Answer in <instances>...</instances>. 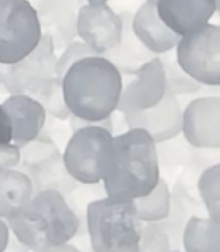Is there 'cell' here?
Returning a JSON list of instances; mask_svg holds the SVG:
<instances>
[{
  "instance_id": "obj_9",
  "label": "cell",
  "mask_w": 220,
  "mask_h": 252,
  "mask_svg": "<svg viewBox=\"0 0 220 252\" xmlns=\"http://www.w3.org/2000/svg\"><path fill=\"white\" fill-rule=\"evenodd\" d=\"M122 19L107 3H83L77 12V38L93 53L104 55L117 45Z\"/></svg>"
},
{
  "instance_id": "obj_19",
  "label": "cell",
  "mask_w": 220,
  "mask_h": 252,
  "mask_svg": "<svg viewBox=\"0 0 220 252\" xmlns=\"http://www.w3.org/2000/svg\"><path fill=\"white\" fill-rule=\"evenodd\" d=\"M183 244L186 252H220V221L210 216H193L184 228Z\"/></svg>"
},
{
  "instance_id": "obj_14",
  "label": "cell",
  "mask_w": 220,
  "mask_h": 252,
  "mask_svg": "<svg viewBox=\"0 0 220 252\" xmlns=\"http://www.w3.org/2000/svg\"><path fill=\"white\" fill-rule=\"evenodd\" d=\"M83 0H47L38 12L41 34H47L55 52L77 38V12Z\"/></svg>"
},
{
  "instance_id": "obj_4",
  "label": "cell",
  "mask_w": 220,
  "mask_h": 252,
  "mask_svg": "<svg viewBox=\"0 0 220 252\" xmlns=\"http://www.w3.org/2000/svg\"><path fill=\"white\" fill-rule=\"evenodd\" d=\"M73 136L62 153V165L67 175L79 184H98L104 179L105 168L113 144V120H84L69 115Z\"/></svg>"
},
{
  "instance_id": "obj_26",
  "label": "cell",
  "mask_w": 220,
  "mask_h": 252,
  "mask_svg": "<svg viewBox=\"0 0 220 252\" xmlns=\"http://www.w3.org/2000/svg\"><path fill=\"white\" fill-rule=\"evenodd\" d=\"M21 165V150L17 144H0V168H17Z\"/></svg>"
},
{
  "instance_id": "obj_8",
  "label": "cell",
  "mask_w": 220,
  "mask_h": 252,
  "mask_svg": "<svg viewBox=\"0 0 220 252\" xmlns=\"http://www.w3.org/2000/svg\"><path fill=\"white\" fill-rule=\"evenodd\" d=\"M57 55L50 38L41 34L38 45L19 62L7 67L2 88L9 94H28L33 98L50 79L57 77Z\"/></svg>"
},
{
  "instance_id": "obj_7",
  "label": "cell",
  "mask_w": 220,
  "mask_h": 252,
  "mask_svg": "<svg viewBox=\"0 0 220 252\" xmlns=\"http://www.w3.org/2000/svg\"><path fill=\"white\" fill-rule=\"evenodd\" d=\"M176 62L201 86L220 84V28L205 24L203 28L179 36L176 43Z\"/></svg>"
},
{
  "instance_id": "obj_23",
  "label": "cell",
  "mask_w": 220,
  "mask_h": 252,
  "mask_svg": "<svg viewBox=\"0 0 220 252\" xmlns=\"http://www.w3.org/2000/svg\"><path fill=\"white\" fill-rule=\"evenodd\" d=\"M164 74H165V93L167 94H187V93H194L201 88V84L196 79L186 74L183 69L179 67V63L176 60H164Z\"/></svg>"
},
{
  "instance_id": "obj_6",
  "label": "cell",
  "mask_w": 220,
  "mask_h": 252,
  "mask_svg": "<svg viewBox=\"0 0 220 252\" xmlns=\"http://www.w3.org/2000/svg\"><path fill=\"white\" fill-rule=\"evenodd\" d=\"M40 38L38 12L28 0H0V63L19 62Z\"/></svg>"
},
{
  "instance_id": "obj_31",
  "label": "cell",
  "mask_w": 220,
  "mask_h": 252,
  "mask_svg": "<svg viewBox=\"0 0 220 252\" xmlns=\"http://www.w3.org/2000/svg\"><path fill=\"white\" fill-rule=\"evenodd\" d=\"M7 67H9V65H5V63H0V88H2V84H3V79H5Z\"/></svg>"
},
{
  "instance_id": "obj_28",
  "label": "cell",
  "mask_w": 220,
  "mask_h": 252,
  "mask_svg": "<svg viewBox=\"0 0 220 252\" xmlns=\"http://www.w3.org/2000/svg\"><path fill=\"white\" fill-rule=\"evenodd\" d=\"M9 240H10V230L7 226L5 220L0 218V252H5V249L9 247Z\"/></svg>"
},
{
  "instance_id": "obj_29",
  "label": "cell",
  "mask_w": 220,
  "mask_h": 252,
  "mask_svg": "<svg viewBox=\"0 0 220 252\" xmlns=\"http://www.w3.org/2000/svg\"><path fill=\"white\" fill-rule=\"evenodd\" d=\"M45 252H81V251L77 249L76 246H73V244L66 242V244H60V246H57V247H52V249H48Z\"/></svg>"
},
{
  "instance_id": "obj_12",
  "label": "cell",
  "mask_w": 220,
  "mask_h": 252,
  "mask_svg": "<svg viewBox=\"0 0 220 252\" xmlns=\"http://www.w3.org/2000/svg\"><path fill=\"white\" fill-rule=\"evenodd\" d=\"M122 115L127 129H143L157 144L174 139L181 134L183 108L174 94L165 93L157 105L140 112H127Z\"/></svg>"
},
{
  "instance_id": "obj_22",
  "label": "cell",
  "mask_w": 220,
  "mask_h": 252,
  "mask_svg": "<svg viewBox=\"0 0 220 252\" xmlns=\"http://www.w3.org/2000/svg\"><path fill=\"white\" fill-rule=\"evenodd\" d=\"M33 98L41 103V106L45 108L47 115L54 117V119H59V120L69 119L71 113H69V110H67L66 100H64L60 77H54V79L48 81Z\"/></svg>"
},
{
  "instance_id": "obj_33",
  "label": "cell",
  "mask_w": 220,
  "mask_h": 252,
  "mask_svg": "<svg viewBox=\"0 0 220 252\" xmlns=\"http://www.w3.org/2000/svg\"><path fill=\"white\" fill-rule=\"evenodd\" d=\"M88 252H93V251H91V249H90V251H88Z\"/></svg>"
},
{
  "instance_id": "obj_5",
  "label": "cell",
  "mask_w": 220,
  "mask_h": 252,
  "mask_svg": "<svg viewBox=\"0 0 220 252\" xmlns=\"http://www.w3.org/2000/svg\"><path fill=\"white\" fill-rule=\"evenodd\" d=\"M86 226L93 252H136L143 221L133 201L102 197L88 204Z\"/></svg>"
},
{
  "instance_id": "obj_30",
  "label": "cell",
  "mask_w": 220,
  "mask_h": 252,
  "mask_svg": "<svg viewBox=\"0 0 220 252\" xmlns=\"http://www.w3.org/2000/svg\"><path fill=\"white\" fill-rule=\"evenodd\" d=\"M28 2H30L31 5L37 9V12H40V10L43 9V5H45V2H47V0H28Z\"/></svg>"
},
{
  "instance_id": "obj_11",
  "label": "cell",
  "mask_w": 220,
  "mask_h": 252,
  "mask_svg": "<svg viewBox=\"0 0 220 252\" xmlns=\"http://www.w3.org/2000/svg\"><path fill=\"white\" fill-rule=\"evenodd\" d=\"M181 132L194 148H220V98H196L183 110Z\"/></svg>"
},
{
  "instance_id": "obj_10",
  "label": "cell",
  "mask_w": 220,
  "mask_h": 252,
  "mask_svg": "<svg viewBox=\"0 0 220 252\" xmlns=\"http://www.w3.org/2000/svg\"><path fill=\"white\" fill-rule=\"evenodd\" d=\"M126 84L122 83L117 112H140L157 105L165 94V74L162 57L148 60L140 67Z\"/></svg>"
},
{
  "instance_id": "obj_20",
  "label": "cell",
  "mask_w": 220,
  "mask_h": 252,
  "mask_svg": "<svg viewBox=\"0 0 220 252\" xmlns=\"http://www.w3.org/2000/svg\"><path fill=\"white\" fill-rule=\"evenodd\" d=\"M133 204L140 221L158 223L165 220L170 213V190L167 182L160 179L147 196L133 199Z\"/></svg>"
},
{
  "instance_id": "obj_13",
  "label": "cell",
  "mask_w": 220,
  "mask_h": 252,
  "mask_svg": "<svg viewBox=\"0 0 220 252\" xmlns=\"http://www.w3.org/2000/svg\"><path fill=\"white\" fill-rule=\"evenodd\" d=\"M220 0H157V14L177 36H186L210 23Z\"/></svg>"
},
{
  "instance_id": "obj_21",
  "label": "cell",
  "mask_w": 220,
  "mask_h": 252,
  "mask_svg": "<svg viewBox=\"0 0 220 252\" xmlns=\"http://www.w3.org/2000/svg\"><path fill=\"white\" fill-rule=\"evenodd\" d=\"M198 192L210 218L220 220V165H212L200 175Z\"/></svg>"
},
{
  "instance_id": "obj_25",
  "label": "cell",
  "mask_w": 220,
  "mask_h": 252,
  "mask_svg": "<svg viewBox=\"0 0 220 252\" xmlns=\"http://www.w3.org/2000/svg\"><path fill=\"white\" fill-rule=\"evenodd\" d=\"M90 55H97L86 47L81 40H73L69 45L62 48V53L57 57V65H55V70H57V77H62L66 74V70L73 65L74 62H77L79 59L83 57H90Z\"/></svg>"
},
{
  "instance_id": "obj_2",
  "label": "cell",
  "mask_w": 220,
  "mask_h": 252,
  "mask_svg": "<svg viewBox=\"0 0 220 252\" xmlns=\"http://www.w3.org/2000/svg\"><path fill=\"white\" fill-rule=\"evenodd\" d=\"M60 83L71 115L104 120L117 110L124 81L117 67L104 55H90L74 62Z\"/></svg>"
},
{
  "instance_id": "obj_24",
  "label": "cell",
  "mask_w": 220,
  "mask_h": 252,
  "mask_svg": "<svg viewBox=\"0 0 220 252\" xmlns=\"http://www.w3.org/2000/svg\"><path fill=\"white\" fill-rule=\"evenodd\" d=\"M136 252H170L167 232L157 223H143Z\"/></svg>"
},
{
  "instance_id": "obj_3",
  "label": "cell",
  "mask_w": 220,
  "mask_h": 252,
  "mask_svg": "<svg viewBox=\"0 0 220 252\" xmlns=\"http://www.w3.org/2000/svg\"><path fill=\"white\" fill-rule=\"evenodd\" d=\"M5 221L17 242L33 252L71 242L81 226L79 216L55 189L35 192L30 202Z\"/></svg>"
},
{
  "instance_id": "obj_1",
  "label": "cell",
  "mask_w": 220,
  "mask_h": 252,
  "mask_svg": "<svg viewBox=\"0 0 220 252\" xmlns=\"http://www.w3.org/2000/svg\"><path fill=\"white\" fill-rule=\"evenodd\" d=\"M160 180L157 143L143 129H127L113 136L112 151L104 173L105 196L133 201L147 196Z\"/></svg>"
},
{
  "instance_id": "obj_15",
  "label": "cell",
  "mask_w": 220,
  "mask_h": 252,
  "mask_svg": "<svg viewBox=\"0 0 220 252\" xmlns=\"http://www.w3.org/2000/svg\"><path fill=\"white\" fill-rule=\"evenodd\" d=\"M2 106L12 124L14 144L23 146L43 132L47 124V112L35 98L28 94H9Z\"/></svg>"
},
{
  "instance_id": "obj_27",
  "label": "cell",
  "mask_w": 220,
  "mask_h": 252,
  "mask_svg": "<svg viewBox=\"0 0 220 252\" xmlns=\"http://www.w3.org/2000/svg\"><path fill=\"white\" fill-rule=\"evenodd\" d=\"M5 143H12V124L3 106L0 105V144Z\"/></svg>"
},
{
  "instance_id": "obj_17",
  "label": "cell",
  "mask_w": 220,
  "mask_h": 252,
  "mask_svg": "<svg viewBox=\"0 0 220 252\" xmlns=\"http://www.w3.org/2000/svg\"><path fill=\"white\" fill-rule=\"evenodd\" d=\"M122 19V33L117 41V45L113 48H110L109 52L104 53V57L117 67L122 76H129V74L136 72L143 63H147L148 60L155 59L153 52H150L140 40L136 38V34L133 33L131 28V12L120 14Z\"/></svg>"
},
{
  "instance_id": "obj_18",
  "label": "cell",
  "mask_w": 220,
  "mask_h": 252,
  "mask_svg": "<svg viewBox=\"0 0 220 252\" xmlns=\"http://www.w3.org/2000/svg\"><path fill=\"white\" fill-rule=\"evenodd\" d=\"M35 194L33 180L17 168H0V218H14Z\"/></svg>"
},
{
  "instance_id": "obj_16",
  "label": "cell",
  "mask_w": 220,
  "mask_h": 252,
  "mask_svg": "<svg viewBox=\"0 0 220 252\" xmlns=\"http://www.w3.org/2000/svg\"><path fill=\"white\" fill-rule=\"evenodd\" d=\"M131 28L138 40L155 55L170 52L179 40L158 17L157 0H145L136 12L131 14Z\"/></svg>"
},
{
  "instance_id": "obj_32",
  "label": "cell",
  "mask_w": 220,
  "mask_h": 252,
  "mask_svg": "<svg viewBox=\"0 0 220 252\" xmlns=\"http://www.w3.org/2000/svg\"><path fill=\"white\" fill-rule=\"evenodd\" d=\"M86 3H107L109 0H84Z\"/></svg>"
}]
</instances>
